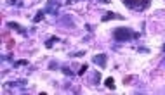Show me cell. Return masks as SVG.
I'll list each match as a JSON object with an SVG mask.
<instances>
[{
	"label": "cell",
	"mask_w": 165,
	"mask_h": 95,
	"mask_svg": "<svg viewBox=\"0 0 165 95\" xmlns=\"http://www.w3.org/2000/svg\"><path fill=\"white\" fill-rule=\"evenodd\" d=\"M141 33L134 31L131 28H115L113 31V40L118 42V43H124V42H131V40H139Z\"/></svg>",
	"instance_id": "obj_1"
},
{
	"label": "cell",
	"mask_w": 165,
	"mask_h": 95,
	"mask_svg": "<svg viewBox=\"0 0 165 95\" xmlns=\"http://www.w3.org/2000/svg\"><path fill=\"white\" fill-rule=\"evenodd\" d=\"M122 2L125 7H129L131 10H137V12L146 10L151 3V0H122Z\"/></svg>",
	"instance_id": "obj_2"
},
{
	"label": "cell",
	"mask_w": 165,
	"mask_h": 95,
	"mask_svg": "<svg viewBox=\"0 0 165 95\" xmlns=\"http://www.w3.org/2000/svg\"><path fill=\"white\" fill-rule=\"evenodd\" d=\"M92 62L96 64V66H99L101 69H104L106 67V62H108V55L106 54H98V55L92 57Z\"/></svg>",
	"instance_id": "obj_3"
},
{
	"label": "cell",
	"mask_w": 165,
	"mask_h": 95,
	"mask_svg": "<svg viewBox=\"0 0 165 95\" xmlns=\"http://www.w3.org/2000/svg\"><path fill=\"white\" fill-rule=\"evenodd\" d=\"M44 10H45V14H58V10H59V3H56V2H52V0H49Z\"/></svg>",
	"instance_id": "obj_4"
},
{
	"label": "cell",
	"mask_w": 165,
	"mask_h": 95,
	"mask_svg": "<svg viewBox=\"0 0 165 95\" xmlns=\"http://www.w3.org/2000/svg\"><path fill=\"white\" fill-rule=\"evenodd\" d=\"M7 28H9V30H14V31H18V33H21V35H26V30H25L21 24H18V23L9 21V23H7Z\"/></svg>",
	"instance_id": "obj_5"
},
{
	"label": "cell",
	"mask_w": 165,
	"mask_h": 95,
	"mask_svg": "<svg viewBox=\"0 0 165 95\" xmlns=\"http://www.w3.org/2000/svg\"><path fill=\"white\" fill-rule=\"evenodd\" d=\"M111 19H122V16H120V14H117V12H106V14L101 17V21H103V23H108V21H111Z\"/></svg>",
	"instance_id": "obj_6"
},
{
	"label": "cell",
	"mask_w": 165,
	"mask_h": 95,
	"mask_svg": "<svg viewBox=\"0 0 165 95\" xmlns=\"http://www.w3.org/2000/svg\"><path fill=\"white\" fill-rule=\"evenodd\" d=\"M44 19H45V10H38V12H37V16H33L32 21L37 24V23H40V21H44Z\"/></svg>",
	"instance_id": "obj_7"
},
{
	"label": "cell",
	"mask_w": 165,
	"mask_h": 95,
	"mask_svg": "<svg viewBox=\"0 0 165 95\" xmlns=\"http://www.w3.org/2000/svg\"><path fill=\"white\" fill-rule=\"evenodd\" d=\"M104 85H106V87H108V88H110V90H115V80H113V78H111V76H110V78H106V80H104Z\"/></svg>",
	"instance_id": "obj_8"
},
{
	"label": "cell",
	"mask_w": 165,
	"mask_h": 95,
	"mask_svg": "<svg viewBox=\"0 0 165 95\" xmlns=\"http://www.w3.org/2000/svg\"><path fill=\"white\" fill-rule=\"evenodd\" d=\"M56 42H59V38H58V36H51V38L45 42V47H47V49H51V47H52Z\"/></svg>",
	"instance_id": "obj_9"
},
{
	"label": "cell",
	"mask_w": 165,
	"mask_h": 95,
	"mask_svg": "<svg viewBox=\"0 0 165 95\" xmlns=\"http://www.w3.org/2000/svg\"><path fill=\"white\" fill-rule=\"evenodd\" d=\"M14 45H16V40H14V38H9V40H7V50H12Z\"/></svg>",
	"instance_id": "obj_10"
},
{
	"label": "cell",
	"mask_w": 165,
	"mask_h": 95,
	"mask_svg": "<svg viewBox=\"0 0 165 95\" xmlns=\"http://www.w3.org/2000/svg\"><path fill=\"white\" fill-rule=\"evenodd\" d=\"M61 71H63V74H66V76H73V73H71V69H70L68 66H63Z\"/></svg>",
	"instance_id": "obj_11"
},
{
	"label": "cell",
	"mask_w": 165,
	"mask_h": 95,
	"mask_svg": "<svg viewBox=\"0 0 165 95\" xmlns=\"http://www.w3.org/2000/svg\"><path fill=\"white\" fill-rule=\"evenodd\" d=\"M87 69H89V66H87V64H82V66H80V69H78V74H80V76H82V74H85V73H87Z\"/></svg>",
	"instance_id": "obj_12"
},
{
	"label": "cell",
	"mask_w": 165,
	"mask_h": 95,
	"mask_svg": "<svg viewBox=\"0 0 165 95\" xmlns=\"http://www.w3.org/2000/svg\"><path fill=\"white\" fill-rule=\"evenodd\" d=\"M14 66H16V67H19V66H28V61H26V59H21V61H16V62H14Z\"/></svg>",
	"instance_id": "obj_13"
},
{
	"label": "cell",
	"mask_w": 165,
	"mask_h": 95,
	"mask_svg": "<svg viewBox=\"0 0 165 95\" xmlns=\"http://www.w3.org/2000/svg\"><path fill=\"white\" fill-rule=\"evenodd\" d=\"M132 80H134V74H129V76H125V78H124V85H131Z\"/></svg>",
	"instance_id": "obj_14"
},
{
	"label": "cell",
	"mask_w": 165,
	"mask_h": 95,
	"mask_svg": "<svg viewBox=\"0 0 165 95\" xmlns=\"http://www.w3.org/2000/svg\"><path fill=\"white\" fill-rule=\"evenodd\" d=\"M99 80H101V74H99V73H94V74H92V81H96L94 85H98Z\"/></svg>",
	"instance_id": "obj_15"
},
{
	"label": "cell",
	"mask_w": 165,
	"mask_h": 95,
	"mask_svg": "<svg viewBox=\"0 0 165 95\" xmlns=\"http://www.w3.org/2000/svg\"><path fill=\"white\" fill-rule=\"evenodd\" d=\"M82 55H85L84 50H82V52H75V54H71V57H82Z\"/></svg>",
	"instance_id": "obj_16"
},
{
	"label": "cell",
	"mask_w": 165,
	"mask_h": 95,
	"mask_svg": "<svg viewBox=\"0 0 165 95\" xmlns=\"http://www.w3.org/2000/svg\"><path fill=\"white\" fill-rule=\"evenodd\" d=\"M9 36V30H5V31H2V40H5Z\"/></svg>",
	"instance_id": "obj_17"
},
{
	"label": "cell",
	"mask_w": 165,
	"mask_h": 95,
	"mask_svg": "<svg viewBox=\"0 0 165 95\" xmlns=\"http://www.w3.org/2000/svg\"><path fill=\"white\" fill-rule=\"evenodd\" d=\"M58 67V62H51L49 64V69H56Z\"/></svg>",
	"instance_id": "obj_18"
},
{
	"label": "cell",
	"mask_w": 165,
	"mask_h": 95,
	"mask_svg": "<svg viewBox=\"0 0 165 95\" xmlns=\"http://www.w3.org/2000/svg\"><path fill=\"white\" fill-rule=\"evenodd\" d=\"M137 52H141V54H148V49H137Z\"/></svg>",
	"instance_id": "obj_19"
},
{
	"label": "cell",
	"mask_w": 165,
	"mask_h": 95,
	"mask_svg": "<svg viewBox=\"0 0 165 95\" xmlns=\"http://www.w3.org/2000/svg\"><path fill=\"white\" fill-rule=\"evenodd\" d=\"M16 2H18V0H9V5H14Z\"/></svg>",
	"instance_id": "obj_20"
},
{
	"label": "cell",
	"mask_w": 165,
	"mask_h": 95,
	"mask_svg": "<svg viewBox=\"0 0 165 95\" xmlns=\"http://www.w3.org/2000/svg\"><path fill=\"white\" fill-rule=\"evenodd\" d=\"M99 2H103V3H108V2H110V0H99Z\"/></svg>",
	"instance_id": "obj_21"
},
{
	"label": "cell",
	"mask_w": 165,
	"mask_h": 95,
	"mask_svg": "<svg viewBox=\"0 0 165 95\" xmlns=\"http://www.w3.org/2000/svg\"><path fill=\"white\" fill-rule=\"evenodd\" d=\"M162 50H164V52H165V43H164V47H162Z\"/></svg>",
	"instance_id": "obj_22"
},
{
	"label": "cell",
	"mask_w": 165,
	"mask_h": 95,
	"mask_svg": "<svg viewBox=\"0 0 165 95\" xmlns=\"http://www.w3.org/2000/svg\"><path fill=\"white\" fill-rule=\"evenodd\" d=\"M66 2H68V3H70V2H71V0H66Z\"/></svg>",
	"instance_id": "obj_23"
}]
</instances>
